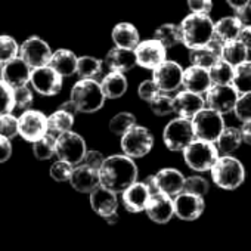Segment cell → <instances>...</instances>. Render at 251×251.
Returning a JSON list of instances; mask_svg holds the SVG:
<instances>
[{
    "instance_id": "obj_40",
    "label": "cell",
    "mask_w": 251,
    "mask_h": 251,
    "mask_svg": "<svg viewBox=\"0 0 251 251\" xmlns=\"http://www.w3.org/2000/svg\"><path fill=\"white\" fill-rule=\"evenodd\" d=\"M20 55V46L17 40L11 36L2 34L0 36V62L6 64Z\"/></svg>"
},
{
    "instance_id": "obj_42",
    "label": "cell",
    "mask_w": 251,
    "mask_h": 251,
    "mask_svg": "<svg viewBox=\"0 0 251 251\" xmlns=\"http://www.w3.org/2000/svg\"><path fill=\"white\" fill-rule=\"evenodd\" d=\"M150 106H151V111L155 114V115H160V117H164V115H169L172 112H175V108H173V98H170L167 93H160L157 95L151 102H150Z\"/></svg>"
},
{
    "instance_id": "obj_34",
    "label": "cell",
    "mask_w": 251,
    "mask_h": 251,
    "mask_svg": "<svg viewBox=\"0 0 251 251\" xmlns=\"http://www.w3.org/2000/svg\"><path fill=\"white\" fill-rule=\"evenodd\" d=\"M154 39H157L163 46H166L167 49L175 48L176 45L182 43V34H180V27L176 24H163L160 25L155 33H154Z\"/></svg>"
},
{
    "instance_id": "obj_58",
    "label": "cell",
    "mask_w": 251,
    "mask_h": 251,
    "mask_svg": "<svg viewBox=\"0 0 251 251\" xmlns=\"http://www.w3.org/2000/svg\"><path fill=\"white\" fill-rule=\"evenodd\" d=\"M0 80H3V64L0 62Z\"/></svg>"
},
{
    "instance_id": "obj_8",
    "label": "cell",
    "mask_w": 251,
    "mask_h": 251,
    "mask_svg": "<svg viewBox=\"0 0 251 251\" xmlns=\"http://www.w3.org/2000/svg\"><path fill=\"white\" fill-rule=\"evenodd\" d=\"M195 139L192 121L177 117L172 120L163 132V141L170 151H183Z\"/></svg>"
},
{
    "instance_id": "obj_18",
    "label": "cell",
    "mask_w": 251,
    "mask_h": 251,
    "mask_svg": "<svg viewBox=\"0 0 251 251\" xmlns=\"http://www.w3.org/2000/svg\"><path fill=\"white\" fill-rule=\"evenodd\" d=\"M173 108L177 117L192 120L201 109L205 108V99L198 93L183 90L173 98Z\"/></svg>"
},
{
    "instance_id": "obj_57",
    "label": "cell",
    "mask_w": 251,
    "mask_h": 251,
    "mask_svg": "<svg viewBox=\"0 0 251 251\" xmlns=\"http://www.w3.org/2000/svg\"><path fill=\"white\" fill-rule=\"evenodd\" d=\"M105 220H106V223L108 225H115L117 222H118V213L117 211H114V213H111V214H108L106 217H103Z\"/></svg>"
},
{
    "instance_id": "obj_51",
    "label": "cell",
    "mask_w": 251,
    "mask_h": 251,
    "mask_svg": "<svg viewBox=\"0 0 251 251\" xmlns=\"http://www.w3.org/2000/svg\"><path fill=\"white\" fill-rule=\"evenodd\" d=\"M12 155V145H11V139L5 138L0 135V164L8 161Z\"/></svg>"
},
{
    "instance_id": "obj_35",
    "label": "cell",
    "mask_w": 251,
    "mask_h": 251,
    "mask_svg": "<svg viewBox=\"0 0 251 251\" xmlns=\"http://www.w3.org/2000/svg\"><path fill=\"white\" fill-rule=\"evenodd\" d=\"M233 87L239 95L251 92V61H244L242 64L233 67Z\"/></svg>"
},
{
    "instance_id": "obj_47",
    "label": "cell",
    "mask_w": 251,
    "mask_h": 251,
    "mask_svg": "<svg viewBox=\"0 0 251 251\" xmlns=\"http://www.w3.org/2000/svg\"><path fill=\"white\" fill-rule=\"evenodd\" d=\"M74 166L64 161V160H58L56 163L52 164L50 167V177L56 182H70L71 175H73V169Z\"/></svg>"
},
{
    "instance_id": "obj_3",
    "label": "cell",
    "mask_w": 251,
    "mask_h": 251,
    "mask_svg": "<svg viewBox=\"0 0 251 251\" xmlns=\"http://www.w3.org/2000/svg\"><path fill=\"white\" fill-rule=\"evenodd\" d=\"M106 96L98 83L93 78H80L71 89V100L75 103L78 112H96L105 103Z\"/></svg>"
},
{
    "instance_id": "obj_1",
    "label": "cell",
    "mask_w": 251,
    "mask_h": 251,
    "mask_svg": "<svg viewBox=\"0 0 251 251\" xmlns=\"http://www.w3.org/2000/svg\"><path fill=\"white\" fill-rule=\"evenodd\" d=\"M100 185L106 189L118 194L124 192L138 180V167L133 158L126 154L111 155L105 158L102 167L99 169Z\"/></svg>"
},
{
    "instance_id": "obj_48",
    "label": "cell",
    "mask_w": 251,
    "mask_h": 251,
    "mask_svg": "<svg viewBox=\"0 0 251 251\" xmlns=\"http://www.w3.org/2000/svg\"><path fill=\"white\" fill-rule=\"evenodd\" d=\"M161 93V90H160V87L157 86V83L151 78V80H145V81H142L141 84H139V87H138V95H139V98L141 99H144V100H147V102H151L157 95H160Z\"/></svg>"
},
{
    "instance_id": "obj_16",
    "label": "cell",
    "mask_w": 251,
    "mask_h": 251,
    "mask_svg": "<svg viewBox=\"0 0 251 251\" xmlns=\"http://www.w3.org/2000/svg\"><path fill=\"white\" fill-rule=\"evenodd\" d=\"M175 216L185 222L197 220L205 208L204 198L189 192H180L175 197Z\"/></svg>"
},
{
    "instance_id": "obj_54",
    "label": "cell",
    "mask_w": 251,
    "mask_h": 251,
    "mask_svg": "<svg viewBox=\"0 0 251 251\" xmlns=\"http://www.w3.org/2000/svg\"><path fill=\"white\" fill-rule=\"evenodd\" d=\"M241 133H242V142H245V144L251 145V121H245V123H242Z\"/></svg>"
},
{
    "instance_id": "obj_46",
    "label": "cell",
    "mask_w": 251,
    "mask_h": 251,
    "mask_svg": "<svg viewBox=\"0 0 251 251\" xmlns=\"http://www.w3.org/2000/svg\"><path fill=\"white\" fill-rule=\"evenodd\" d=\"M233 112L239 121H242V123L251 121V92L239 95L236 105L233 108Z\"/></svg>"
},
{
    "instance_id": "obj_28",
    "label": "cell",
    "mask_w": 251,
    "mask_h": 251,
    "mask_svg": "<svg viewBox=\"0 0 251 251\" xmlns=\"http://www.w3.org/2000/svg\"><path fill=\"white\" fill-rule=\"evenodd\" d=\"M77 62L78 58L75 56L74 52L68 49H58L52 53L49 67H52L62 77H70L77 73Z\"/></svg>"
},
{
    "instance_id": "obj_24",
    "label": "cell",
    "mask_w": 251,
    "mask_h": 251,
    "mask_svg": "<svg viewBox=\"0 0 251 251\" xmlns=\"http://www.w3.org/2000/svg\"><path fill=\"white\" fill-rule=\"evenodd\" d=\"M185 179L186 177L182 175V172L176 169H161L158 173H155V182L160 192L170 197H176L177 194L183 192Z\"/></svg>"
},
{
    "instance_id": "obj_31",
    "label": "cell",
    "mask_w": 251,
    "mask_h": 251,
    "mask_svg": "<svg viewBox=\"0 0 251 251\" xmlns=\"http://www.w3.org/2000/svg\"><path fill=\"white\" fill-rule=\"evenodd\" d=\"M73 126H74V115L59 108L48 117V133L56 138L65 132H70L73 129Z\"/></svg>"
},
{
    "instance_id": "obj_52",
    "label": "cell",
    "mask_w": 251,
    "mask_h": 251,
    "mask_svg": "<svg viewBox=\"0 0 251 251\" xmlns=\"http://www.w3.org/2000/svg\"><path fill=\"white\" fill-rule=\"evenodd\" d=\"M235 17L241 21V24L244 27H251V3L247 5V6H244L242 9L236 11V15Z\"/></svg>"
},
{
    "instance_id": "obj_32",
    "label": "cell",
    "mask_w": 251,
    "mask_h": 251,
    "mask_svg": "<svg viewBox=\"0 0 251 251\" xmlns=\"http://www.w3.org/2000/svg\"><path fill=\"white\" fill-rule=\"evenodd\" d=\"M241 144H242V133L241 129L236 127H225L219 139L216 141L219 152H222L223 155H229L235 152Z\"/></svg>"
},
{
    "instance_id": "obj_36",
    "label": "cell",
    "mask_w": 251,
    "mask_h": 251,
    "mask_svg": "<svg viewBox=\"0 0 251 251\" xmlns=\"http://www.w3.org/2000/svg\"><path fill=\"white\" fill-rule=\"evenodd\" d=\"M33 154L37 160H50L56 155V136L46 133L43 138L33 142Z\"/></svg>"
},
{
    "instance_id": "obj_38",
    "label": "cell",
    "mask_w": 251,
    "mask_h": 251,
    "mask_svg": "<svg viewBox=\"0 0 251 251\" xmlns=\"http://www.w3.org/2000/svg\"><path fill=\"white\" fill-rule=\"evenodd\" d=\"M210 78L213 84H232L233 67L225 59H219L214 65L208 68Z\"/></svg>"
},
{
    "instance_id": "obj_53",
    "label": "cell",
    "mask_w": 251,
    "mask_h": 251,
    "mask_svg": "<svg viewBox=\"0 0 251 251\" xmlns=\"http://www.w3.org/2000/svg\"><path fill=\"white\" fill-rule=\"evenodd\" d=\"M238 40L248 49L251 50V27H242L238 36Z\"/></svg>"
},
{
    "instance_id": "obj_56",
    "label": "cell",
    "mask_w": 251,
    "mask_h": 251,
    "mask_svg": "<svg viewBox=\"0 0 251 251\" xmlns=\"http://www.w3.org/2000/svg\"><path fill=\"white\" fill-rule=\"evenodd\" d=\"M59 109H62V111H67V112H70L71 115H74L75 117V114L78 112V109H77V106H75V103L70 99V100H67V102H64V103H61L59 105Z\"/></svg>"
},
{
    "instance_id": "obj_2",
    "label": "cell",
    "mask_w": 251,
    "mask_h": 251,
    "mask_svg": "<svg viewBox=\"0 0 251 251\" xmlns=\"http://www.w3.org/2000/svg\"><path fill=\"white\" fill-rule=\"evenodd\" d=\"M182 43L188 49L200 48L208 45L214 37V23L208 15L189 14L179 24Z\"/></svg>"
},
{
    "instance_id": "obj_45",
    "label": "cell",
    "mask_w": 251,
    "mask_h": 251,
    "mask_svg": "<svg viewBox=\"0 0 251 251\" xmlns=\"http://www.w3.org/2000/svg\"><path fill=\"white\" fill-rule=\"evenodd\" d=\"M183 191L189 192V194H195V195L204 197L210 191V185H208V182L202 176H191V177L185 179Z\"/></svg>"
},
{
    "instance_id": "obj_22",
    "label": "cell",
    "mask_w": 251,
    "mask_h": 251,
    "mask_svg": "<svg viewBox=\"0 0 251 251\" xmlns=\"http://www.w3.org/2000/svg\"><path fill=\"white\" fill-rule=\"evenodd\" d=\"M70 183L77 192L90 194L100 185L99 172L86 164H80L73 170Z\"/></svg>"
},
{
    "instance_id": "obj_49",
    "label": "cell",
    "mask_w": 251,
    "mask_h": 251,
    "mask_svg": "<svg viewBox=\"0 0 251 251\" xmlns=\"http://www.w3.org/2000/svg\"><path fill=\"white\" fill-rule=\"evenodd\" d=\"M188 8L192 14H202L208 15L213 9L211 0H186Z\"/></svg>"
},
{
    "instance_id": "obj_23",
    "label": "cell",
    "mask_w": 251,
    "mask_h": 251,
    "mask_svg": "<svg viewBox=\"0 0 251 251\" xmlns=\"http://www.w3.org/2000/svg\"><path fill=\"white\" fill-rule=\"evenodd\" d=\"M182 86L185 87V90H189V92H194L198 95L205 93L213 86L208 68L191 65L189 68H186L183 71Z\"/></svg>"
},
{
    "instance_id": "obj_29",
    "label": "cell",
    "mask_w": 251,
    "mask_h": 251,
    "mask_svg": "<svg viewBox=\"0 0 251 251\" xmlns=\"http://www.w3.org/2000/svg\"><path fill=\"white\" fill-rule=\"evenodd\" d=\"M100 87L108 99H117L121 98L127 90V78L120 71H111L102 78Z\"/></svg>"
},
{
    "instance_id": "obj_26",
    "label": "cell",
    "mask_w": 251,
    "mask_h": 251,
    "mask_svg": "<svg viewBox=\"0 0 251 251\" xmlns=\"http://www.w3.org/2000/svg\"><path fill=\"white\" fill-rule=\"evenodd\" d=\"M90 205L93 211L98 213L100 217H106L108 214L117 211V194L99 185L93 192H90Z\"/></svg>"
},
{
    "instance_id": "obj_43",
    "label": "cell",
    "mask_w": 251,
    "mask_h": 251,
    "mask_svg": "<svg viewBox=\"0 0 251 251\" xmlns=\"http://www.w3.org/2000/svg\"><path fill=\"white\" fill-rule=\"evenodd\" d=\"M33 105V92L28 86H21L14 89V109L27 111Z\"/></svg>"
},
{
    "instance_id": "obj_25",
    "label": "cell",
    "mask_w": 251,
    "mask_h": 251,
    "mask_svg": "<svg viewBox=\"0 0 251 251\" xmlns=\"http://www.w3.org/2000/svg\"><path fill=\"white\" fill-rule=\"evenodd\" d=\"M105 65L109 71H120L126 73L138 65L136 53L133 49H124V48H114L105 56Z\"/></svg>"
},
{
    "instance_id": "obj_19",
    "label": "cell",
    "mask_w": 251,
    "mask_h": 251,
    "mask_svg": "<svg viewBox=\"0 0 251 251\" xmlns=\"http://www.w3.org/2000/svg\"><path fill=\"white\" fill-rule=\"evenodd\" d=\"M31 73L33 68L21 56L3 64V81L14 89L27 86L31 80Z\"/></svg>"
},
{
    "instance_id": "obj_14",
    "label": "cell",
    "mask_w": 251,
    "mask_h": 251,
    "mask_svg": "<svg viewBox=\"0 0 251 251\" xmlns=\"http://www.w3.org/2000/svg\"><path fill=\"white\" fill-rule=\"evenodd\" d=\"M30 83L37 93L43 96H55L62 89V75L52 67L45 65L33 70Z\"/></svg>"
},
{
    "instance_id": "obj_44",
    "label": "cell",
    "mask_w": 251,
    "mask_h": 251,
    "mask_svg": "<svg viewBox=\"0 0 251 251\" xmlns=\"http://www.w3.org/2000/svg\"><path fill=\"white\" fill-rule=\"evenodd\" d=\"M14 111V87L0 80V115Z\"/></svg>"
},
{
    "instance_id": "obj_39",
    "label": "cell",
    "mask_w": 251,
    "mask_h": 251,
    "mask_svg": "<svg viewBox=\"0 0 251 251\" xmlns=\"http://www.w3.org/2000/svg\"><path fill=\"white\" fill-rule=\"evenodd\" d=\"M102 73V61L95 56H80L77 62V75L80 78H95Z\"/></svg>"
},
{
    "instance_id": "obj_30",
    "label": "cell",
    "mask_w": 251,
    "mask_h": 251,
    "mask_svg": "<svg viewBox=\"0 0 251 251\" xmlns=\"http://www.w3.org/2000/svg\"><path fill=\"white\" fill-rule=\"evenodd\" d=\"M244 25L236 17H226L214 23V39L222 43L238 39L239 31Z\"/></svg>"
},
{
    "instance_id": "obj_7",
    "label": "cell",
    "mask_w": 251,
    "mask_h": 251,
    "mask_svg": "<svg viewBox=\"0 0 251 251\" xmlns=\"http://www.w3.org/2000/svg\"><path fill=\"white\" fill-rule=\"evenodd\" d=\"M154 147V138L151 132L144 126L133 127L121 136V150L130 158H142L151 152Z\"/></svg>"
},
{
    "instance_id": "obj_15",
    "label": "cell",
    "mask_w": 251,
    "mask_h": 251,
    "mask_svg": "<svg viewBox=\"0 0 251 251\" xmlns=\"http://www.w3.org/2000/svg\"><path fill=\"white\" fill-rule=\"evenodd\" d=\"M135 53L139 67L145 70H154L166 61L167 48L163 46L157 39H151V40L141 42L136 46Z\"/></svg>"
},
{
    "instance_id": "obj_33",
    "label": "cell",
    "mask_w": 251,
    "mask_h": 251,
    "mask_svg": "<svg viewBox=\"0 0 251 251\" xmlns=\"http://www.w3.org/2000/svg\"><path fill=\"white\" fill-rule=\"evenodd\" d=\"M247 58H248V49L238 39L223 43L222 59L229 62L232 67L242 64L244 61H247Z\"/></svg>"
},
{
    "instance_id": "obj_4",
    "label": "cell",
    "mask_w": 251,
    "mask_h": 251,
    "mask_svg": "<svg viewBox=\"0 0 251 251\" xmlns=\"http://www.w3.org/2000/svg\"><path fill=\"white\" fill-rule=\"evenodd\" d=\"M210 172L213 182L219 188L226 191H233L239 188L245 179V169L242 163L230 155L219 157Z\"/></svg>"
},
{
    "instance_id": "obj_55",
    "label": "cell",
    "mask_w": 251,
    "mask_h": 251,
    "mask_svg": "<svg viewBox=\"0 0 251 251\" xmlns=\"http://www.w3.org/2000/svg\"><path fill=\"white\" fill-rule=\"evenodd\" d=\"M226 2H227V5H229V6L236 12V11L242 9L244 6L250 5L251 0H226Z\"/></svg>"
},
{
    "instance_id": "obj_37",
    "label": "cell",
    "mask_w": 251,
    "mask_h": 251,
    "mask_svg": "<svg viewBox=\"0 0 251 251\" xmlns=\"http://www.w3.org/2000/svg\"><path fill=\"white\" fill-rule=\"evenodd\" d=\"M133 126H136V117L132 112H118L109 121V132L115 136H123L126 132H129Z\"/></svg>"
},
{
    "instance_id": "obj_5",
    "label": "cell",
    "mask_w": 251,
    "mask_h": 251,
    "mask_svg": "<svg viewBox=\"0 0 251 251\" xmlns=\"http://www.w3.org/2000/svg\"><path fill=\"white\" fill-rule=\"evenodd\" d=\"M219 148L216 142H208L202 139H194L185 150H183V158L189 169L195 172H208L217 161Z\"/></svg>"
},
{
    "instance_id": "obj_50",
    "label": "cell",
    "mask_w": 251,
    "mask_h": 251,
    "mask_svg": "<svg viewBox=\"0 0 251 251\" xmlns=\"http://www.w3.org/2000/svg\"><path fill=\"white\" fill-rule=\"evenodd\" d=\"M103 161H105V158H103L102 152L92 150V151H87L86 152L84 160H83V164H86V166H89V167H92V169H95V170L99 172V169L102 167Z\"/></svg>"
},
{
    "instance_id": "obj_9",
    "label": "cell",
    "mask_w": 251,
    "mask_h": 251,
    "mask_svg": "<svg viewBox=\"0 0 251 251\" xmlns=\"http://www.w3.org/2000/svg\"><path fill=\"white\" fill-rule=\"evenodd\" d=\"M87 152L86 141L75 132H65L56 138V157L73 166L83 163Z\"/></svg>"
},
{
    "instance_id": "obj_17",
    "label": "cell",
    "mask_w": 251,
    "mask_h": 251,
    "mask_svg": "<svg viewBox=\"0 0 251 251\" xmlns=\"http://www.w3.org/2000/svg\"><path fill=\"white\" fill-rule=\"evenodd\" d=\"M145 211L152 222L160 225L169 223L175 216V201L170 195H166L163 192L154 194L151 195Z\"/></svg>"
},
{
    "instance_id": "obj_6",
    "label": "cell",
    "mask_w": 251,
    "mask_h": 251,
    "mask_svg": "<svg viewBox=\"0 0 251 251\" xmlns=\"http://www.w3.org/2000/svg\"><path fill=\"white\" fill-rule=\"evenodd\" d=\"M222 115L223 114H220L214 109H210V108L201 109L191 120L195 138L208 141V142H216L225 129V121H223Z\"/></svg>"
},
{
    "instance_id": "obj_13",
    "label": "cell",
    "mask_w": 251,
    "mask_h": 251,
    "mask_svg": "<svg viewBox=\"0 0 251 251\" xmlns=\"http://www.w3.org/2000/svg\"><path fill=\"white\" fill-rule=\"evenodd\" d=\"M183 68L175 61H164L157 68L152 70V80L157 83L161 92L170 93L176 92L182 86L183 80Z\"/></svg>"
},
{
    "instance_id": "obj_41",
    "label": "cell",
    "mask_w": 251,
    "mask_h": 251,
    "mask_svg": "<svg viewBox=\"0 0 251 251\" xmlns=\"http://www.w3.org/2000/svg\"><path fill=\"white\" fill-rule=\"evenodd\" d=\"M0 135L14 139L20 135V118H17L12 112L0 115Z\"/></svg>"
},
{
    "instance_id": "obj_12",
    "label": "cell",
    "mask_w": 251,
    "mask_h": 251,
    "mask_svg": "<svg viewBox=\"0 0 251 251\" xmlns=\"http://www.w3.org/2000/svg\"><path fill=\"white\" fill-rule=\"evenodd\" d=\"M52 49L50 46L40 39L39 36H31L28 37L20 48V56L34 70L40 68L45 65H49L50 56H52Z\"/></svg>"
},
{
    "instance_id": "obj_21",
    "label": "cell",
    "mask_w": 251,
    "mask_h": 251,
    "mask_svg": "<svg viewBox=\"0 0 251 251\" xmlns=\"http://www.w3.org/2000/svg\"><path fill=\"white\" fill-rule=\"evenodd\" d=\"M222 49H223V43L213 37V40L208 45L189 49V61L192 65L210 68L219 59H222Z\"/></svg>"
},
{
    "instance_id": "obj_10",
    "label": "cell",
    "mask_w": 251,
    "mask_h": 251,
    "mask_svg": "<svg viewBox=\"0 0 251 251\" xmlns=\"http://www.w3.org/2000/svg\"><path fill=\"white\" fill-rule=\"evenodd\" d=\"M239 98L238 90L233 84H213L205 92V105L220 114H227L233 111L236 100Z\"/></svg>"
},
{
    "instance_id": "obj_27",
    "label": "cell",
    "mask_w": 251,
    "mask_h": 251,
    "mask_svg": "<svg viewBox=\"0 0 251 251\" xmlns=\"http://www.w3.org/2000/svg\"><path fill=\"white\" fill-rule=\"evenodd\" d=\"M112 42L117 48L136 49L141 43V36L138 28L130 23H120L112 28Z\"/></svg>"
},
{
    "instance_id": "obj_20",
    "label": "cell",
    "mask_w": 251,
    "mask_h": 251,
    "mask_svg": "<svg viewBox=\"0 0 251 251\" xmlns=\"http://www.w3.org/2000/svg\"><path fill=\"white\" fill-rule=\"evenodd\" d=\"M151 192L145 182H135L123 192V205L130 213H141L147 210Z\"/></svg>"
},
{
    "instance_id": "obj_11",
    "label": "cell",
    "mask_w": 251,
    "mask_h": 251,
    "mask_svg": "<svg viewBox=\"0 0 251 251\" xmlns=\"http://www.w3.org/2000/svg\"><path fill=\"white\" fill-rule=\"evenodd\" d=\"M48 133V115L37 109H27L20 115V136L27 142H36Z\"/></svg>"
}]
</instances>
